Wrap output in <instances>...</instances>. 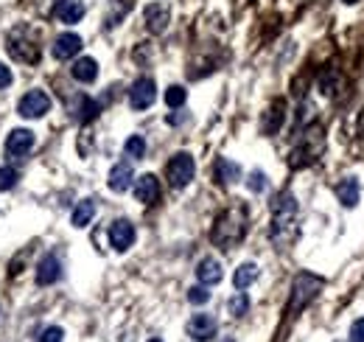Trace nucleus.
I'll use <instances>...</instances> for the list:
<instances>
[{
	"label": "nucleus",
	"instance_id": "1",
	"mask_svg": "<svg viewBox=\"0 0 364 342\" xmlns=\"http://www.w3.org/2000/svg\"><path fill=\"white\" fill-rule=\"evenodd\" d=\"M269 239L275 241L281 250L294 244L297 239V199L283 191L272 199V230H269Z\"/></svg>",
	"mask_w": 364,
	"mask_h": 342
},
{
	"label": "nucleus",
	"instance_id": "2",
	"mask_svg": "<svg viewBox=\"0 0 364 342\" xmlns=\"http://www.w3.org/2000/svg\"><path fill=\"white\" fill-rule=\"evenodd\" d=\"M247 208L244 205H230L227 210L219 213V219L213 225V230H210V241H213L216 247H222V250H233V247L247 236Z\"/></svg>",
	"mask_w": 364,
	"mask_h": 342
},
{
	"label": "nucleus",
	"instance_id": "3",
	"mask_svg": "<svg viewBox=\"0 0 364 342\" xmlns=\"http://www.w3.org/2000/svg\"><path fill=\"white\" fill-rule=\"evenodd\" d=\"M6 51H9L12 59L25 62V65H34V62H40V45H37V37L31 34V28H28V25L12 28V34L6 40Z\"/></svg>",
	"mask_w": 364,
	"mask_h": 342
},
{
	"label": "nucleus",
	"instance_id": "4",
	"mask_svg": "<svg viewBox=\"0 0 364 342\" xmlns=\"http://www.w3.org/2000/svg\"><path fill=\"white\" fill-rule=\"evenodd\" d=\"M322 278H317V275H309V272H300L297 278H294V286H291V300H289V312L291 315H297L300 308H306L317 295H320V289H322Z\"/></svg>",
	"mask_w": 364,
	"mask_h": 342
},
{
	"label": "nucleus",
	"instance_id": "5",
	"mask_svg": "<svg viewBox=\"0 0 364 342\" xmlns=\"http://www.w3.org/2000/svg\"><path fill=\"white\" fill-rule=\"evenodd\" d=\"M194 174H196V163L188 151H177L166 166V177L171 182V188H185V185L194 180Z\"/></svg>",
	"mask_w": 364,
	"mask_h": 342
},
{
	"label": "nucleus",
	"instance_id": "6",
	"mask_svg": "<svg viewBox=\"0 0 364 342\" xmlns=\"http://www.w3.org/2000/svg\"><path fill=\"white\" fill-rule=\"evenodd\" d=\"M48 110H51V99H48V93H42V90L25 93V96L20 99V104H17V112L23 118H42Z\"/></svg>",
	"mask_w": 364,
	"mask_h": 342
},
{
	"label": "nucleus",
	"instance_id": "7",
	"mask_svg": "<svg viewBox=\"0 0 364 342\" xmlns=\"http://www.w3.org/2000/svg\"><path fill=\"white\" fill-rule=\"evenodd\" d=\"M322 149H325V135H322V130L317 132L314 143H309V135H306V138H302V146H297V149L291 151V169H300V166H306V163H314L320 154H322Z\"/></svg>",
	"mask_w": 364,
	"mask_h": 342
},
{
	"label": "nucleus",
	"instance_id": "8",
	"mask_svg": "<svg viewBox=\"0 0 364 342\" xmlns=\"http://www.w3.org/2000/svg\"><path fill=\"white\" fill-rule=\"evenodd\" d=\"M155 99H157V87H155V82H151L148 76L138 79L129 87V104H132V110H146V107L155 104Z\"/></svg>",
	"mask_w": 364,
	"mask_h": 342
},
{
	"label": "nucleus",
	"instance_id": "9",
	"mask_svg": "<svg viewBox=\"0 0 364 342\" xmlns=\"http://www.w3.org/2000/svg\"><path fill=\"white\" fill-rule=\"evenodd\" d=\"M31 149H34V132L31 130H12L9 132V138H6V154L9 158L20 160Z\"/></svg>",
	"mask_w": 364,
	"mask_h": 342
},
{
	"label": "nucleus",
	"instance_id": "10",
	"mask_svg": "<svg viewBox=\"0 0 364 342\" xmlns=\"http://www.w3.org/2000/svg\"><path fill=\"white\" fill-rule=\"evenodd\" d=\"M216 331H219V323L210 315H194L188 320V337L196 339V342H210L216 337Z\"/></svg>",
	"mask_w": 364,
	"mask_h": 342
},
{
	"label": "nucleus",
	"instance_id": "11",
	"mask_svg": "<svg viewBox=\"0 0 364 342\" xmlns=\"http://www.w3.org/2000/svg\"><path fill=\"white\" fill-rule=\"evenodd\" d=\"M109 244L115 247L118 253H127L129 247L135 244V225H132L129 219L112 222V228H109Z\"/></svg>",
	"mask_w": 364,
	"mask_h": 342
},
{
	"label": "nucleus",
	"instance_id": "12",
	"mask_svg": "<svg viewBox=\"0 0 364 342\" xmlns=\"http://www.w3.org/2000/svg\"><path fill=\"white\" fill-rule=\"evenodd\" d=\"M135 197L143 205H155L160 199V180L155 174H143L135 180Z\"/></svg>",
	"mask_w": 364,
	"mask_h": 342
},
{
	"label": "nucleus",
	"instance_id": "13",
	"mask_svg": "<svg viewBox=\"0 0 364 342\" xmlns=\"http://www.w3.org/2000/svg\"><path fill=\"white\" fill-rule=\"evenodd\" d=\"M81 51V37L79 34H59L56 40H53V45H51V53H53V59H59V62H65V59H73L76 53Z\"/></svg>",
	"mask_w": 364,
	"mask_h": 342
},
{
	"label": "nucleus",
	"instance_id": "14",
	"mask_svg": "<svg viewBox=\"0 0 364 342\" xmlns=\"http://www.w3.org/2000/svg\"><path fill=\"white\" fill-rule=\"evenodd\" d=\"M107 182H109V188L115 191V194H124V191H129V185L135 182V171H132V163H115L112 169H109V177H107Z\"/></svg>",
	"mask_w": 364,
	"mask_h": 342
},
{
	"label": "nucleus",
	"instance_id": "15",
	"mask_svg": "<svg viewBox=\"0 0 364 342\" xmlns=\"http://www.w3.org/2000/svg\"><path fill=\"white\" fill-rule=\"evenodd\" d=\"M53 17L59 23H65V25H73V23H79L84 17V3H81V0H56Z\"/></svg>",
	"mask_w": 364,
	"mask_h": 342
},
{
	"label": "nucleus",
	"instance_id": "16",
	"mask_svg": "<svg viewBox=\"0 0 364 342\" xmlns=\"http://www.w3.org/2000/svg\"><path fill=\"white\" fill-rule=\"evenodd\" d=\"M62 278V264H59L56 256H45L40 264H37V284L40 286H51Z\"/></svg>",
	"mask_w": 364,
	"mask_h": 342
},
{
	"label": "nucleus",
	"instance_id": "17",
	"mask_svg": "<svg viewBox=\"0 0 364 342\" xmlns=\"http://www.w3.org/2000/svg\"><path fill=\"white\" fill-rule=\"evenodd\" d=\"M70 76L81 84H90V82H96L99 79V62L93 56H81L73 62V68H70Z\"/></svg>",
	"mask_w": 364,
	"mask_h": 342
},
{
	"label": "nucleus",
	"instance_id": "18",
	"mask_svg": "<svg viewBox=\"0 0 364 342\" xmlns=\"http://www.w3.org/2000/svg\"><path fill=\"white\" fill-rule=\"evenodd\" d=\"M143 17H146V28L151 31V34H163L166 25H168V9H166L163 3H151V6H146Z\"/></svg>",
	"mask_w": 364,
	"mask_h": 342
},
{
	"label": "nucleus",
	"instance_id": "19",
	"mask_svg": "<svg viewBox=\"0 0 364 342\" xmlns=\"http://www.w3.org/2000/svg\"><path fill=\"white\" fill-rule=\"evenodd\" d=\"M333 191H337V199H339L345 208H356V205H359L361 191H359V180H356V177H345V180H339Z\"/></svg>",
	"mask_w": 364,
	"mask_h": 342
},
{
	"label": "nucleus",
	"instance_id": "20",
	"mask_svg": "<svg viewBox=\"0 0 364 342\" xmlns=\"http://www.w3.org/2000/svg\"><path fill=\"white\" fill-rule=\"evenodd\" d=\"M222 275H224V272H222V264H219L216 258H202L199 267H196V278H199V284H205V286L219 284Z\"/></svg>",
	"mask_w": 364,
	"mask_h": 342
},
{
	"label": "nucleus",
	"instance_id": "21",
	"mask_svg": "<svg viewBox=\"0 0 364 342\" xmlns=\"http://www.w3.org/2000/svg\"><path fill=\"white\" fill-rule=\"evenodd\" d=\"M93 216H96V202L93 199H81L73 208V213H70V222H73V228H87L90 222H93Z\"/></svg>",
	"mask_w": 364,
	"mask_h": 342
},
{
	"label": "nucleus",
	"instance_id": "22",
	"mask_svg": "<svg viewBox=\"0 0 364 342\" xmlns=\"http://www.w3.org/2000/svg\"><path fill=\"white\" fill-rule=\"evenodd\" d=\"M255 278H258V267H255L252 261H247V264H241V267L235 269V275H233V286H235L238 292H244L250 284H255Z\"/></svg>",
	"mask_w": 364,
	"mask_h": 342
},
{
	"label": "nucleus",
	"instance_id": "23",
	"mask_svg": "<svg viewBox=\"0 0 364 342\" xmlns=\"http://www.w3.org/2000/svg\"><path fill=\"white\" fill-rule=\"evenodd\" d=\"M96 115H99V104L93 99H87V96H79L76 99V104H73V118L76 121L87 123V121H93Z\"/></svg>",
	"mask_w": 364,
	"mask_h": 342
},
{
	"label": "nucleus",
	"instance_id": "24",
	"mask_svg": "<svg viewBox=\"0 0 364 342\" xmlns=\"http://www.w3.org/2000/svg\"><path fill=\"white\" fill-rule=\"evenodd\" d=\"M238 177H241V166H238V163H233V160H227V158H219V160H216V180H219V182L230 185V182H235Z\"/></svg>",
	"mask_w": 364,
	"mask_h": 342
},
{
	"label": "nucleus",
	"instance_id": "25",
	"mask_svg": "<svg viewBox=\"0 0 364 342\" xmlns=\"http://www.w3.org/2000/svg\"><path fill=\"white\" fill-rule=\"evenodd\" d=\"M281 123H283V101H275L263 118V135H275L281 130Z\"/></svg>",
	"mask_w": 364,
	"mask_h": 342
},
{
	"label": "nucleus",
	"instance_id": "26",
	"mask_svg": "<svg viewBox=\"0 0 364 342\" xmlns=\"http://www.w3.org/2000/svg\"><path fill=\"white\" fill-rule=\"evenodd\" d=\"M124 151H127V158H132V160H143V154H146V141H143L140 135H132V138H127Z\"/></svg>",
	"mask_w": 364,
	"mask_h": 342
},
{
	"label": "nucleus",
	"instance_id": "27",
	"mask_svg": "<svg viewBox=\"0 0 364 342\" xmlns=\"http://www.w3.org/2000/svg\"><path fill=\"white\" fill-rule=\"evenodd\" d=\"M227 308H230V315H233V317H244V315L250 312V297H247L244 292H238V295L230 297Z\"/></svg>",
	"mask_w": 364,
	"mask_h": 342
},
{
	"label": "nucleus",
	"instance_id": "28",
	"mask_svg": "<svg viewBox=\"0 0 364 342\" xmlns=\"http://www.w3.org/2000/svg\"><path fill=\"white\" fill-rule=\"evenodd\" d=\"M185 99H188L185 87H179V84H171V87L166 90V104H168L171 110H179L182 104H185Z\"/></svg>",
	"mask_w": 364,
	"mask_h": 342
},
{
	"label": "nucleus",
	"instance_id": "29",
	"mask_svg": "<svg viewBox=\"0 0 364 342\" xmlns=\"http://www.w3.org/2000/svg\"><path fill=\"white\" fill-rule=\"evenodd\" d=\"M17 180H20L17 169L0 166V191H9V188H14V185H17Z\"/></svg>",
	"mask_w": 364,
	"mask_h": 342
},
{
	"label": "nucleus",
	"instance_id": "30",
	"mask_svg": "<svg viewBox=\"0 0 364 342\" xmlns=\"http://www.w3.org/2000/svg\"><path fill=\"white\" fill-rule=\"evenodd\" d=\"M188 300H191L194 306H205V303L210 300L207 286H205V284H202V286H191V289H188Z\"/></svg>",
	"mask_w": 364,
	"mask_h": 342
},
{
	"label": "nucleus",
	"instance_id": "31",
	"mask_svg": "<svg viewBox=\"0 0 364 342\" xmlns=\"http://www.w3.org/2000/svg\"><path fill=\"white\" fill-rule=\"evenodd\" d=\"M247 188H250L252 194H261V191L266 188V174H263V171H252L250 180H247Z\"/></svg>",
	"mask_w": 364,
	"mask_h": 342
},
{
	"label": "nucleus",
	"instance_id": "32",
	"mask_svg": "<svg viewBox=\"0 0 364 342\" xmlns=\"http://www.w3.org/2000/svg\"><path fill=\"white\" fill-rule=\"evenodd\" d=\"M62 339H65V331L59 328V326L45 328V331H42V337H40V342H62Z\"/></svg>",
	"mask_w": 364,
	"mask_h": 342
},
{
	"label": "nucleus",
	"instance_id": "33",
	"mask_svg": "<svg viewBox=\"0 0 364 342\" xmlns=\"http://www.w3.org/2000/svg\"><path fill=\"white\" fill-rule=\"evenodd\" d=\"M350 342H364V320H356L350 326Z\"/></svg>",
	"mask_w": 364,
	"mask_h": 342
},
{
	"label": "nucleus",
	"instance_id": "34",
	"mask_svg": "<svg viewBox=\"0 0 364 342\" xmlns=\"http://www.w3.org/2000/svg\"><path fill=\"white\" fill-rule=\"evenodd\" d=\"M12 79H14V76H12V71L3 65V62H0V90L9 87V84H12Z\"/></svg>",
	"mask_w": 364,
	"mask_h": 342
},
{
	"label": "nucleus",
	"instance_id": "35",
	"mask_svg": "<svg viewBox=\"0 0 364 342\" xmlns=\"http://www.w3.org/2000/svg\"><path fill=\"white\" fill-rule=\"evenodd\" d=\"M345 3H348V6H353V3H359V0H345Z\"/></svg>",
	"mask_w": 364,
	"mask_h": 342
},
{
	"label": "nucleus",
	"instance_id": "36",
	"mask_svg": "<svg viewBox=\"0 0 364 342\" xmlns=\"http://www.w3.org/2000/svg\"><path fill=\"white\" fill-rule=\"evenodd\" d=\"M148 342H163V339H148Z\"/></svg>",
	"mask_w": 364,
	"mask_h": 342
}]
</instances>
